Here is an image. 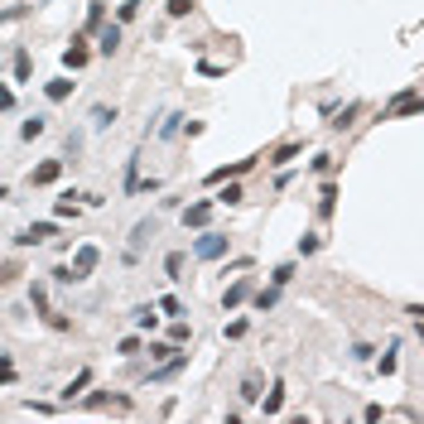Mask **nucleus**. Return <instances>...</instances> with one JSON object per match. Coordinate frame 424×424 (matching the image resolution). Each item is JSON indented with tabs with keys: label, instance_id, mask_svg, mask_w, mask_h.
Masks as SVG:
<instances>
[{
	"label": "nucleus",
	"instance_id": "nucleus-21",
	"mask_svg": "<svg viewBox=\"0 0 424 424\" xmlns=\"http://www.w3.org/2000/svg\"><path fill=\"white\" fill-rule=\"evenodd\" d=\"M241 198H246V193H241V184H227V188L217 193V203H227V208H236Z\"/></svg>",
	"mask_w": 424,
	"mask_h": 424
},
{
	"label": "nucleus",
	"instance_id": "nucleus-11",
	"mask_svg": "<svg viewBox=\"0 0 424 424\" xmlns=\"http://www.w3.org/2000/svg\"><path fill=\"white\" fill-rule=\"evenodd\" d=\"M97 48H102V53H116V48H121V19L102 29V44H97Z\"/></svg>",
	"mask_w": 424,
	"mask_h": 424
},
{
	"label": "nucleus",
	"instance_id": "nucleus-29",
	"mask_svg": "<svg viewBox=\"0 0 424 424\" xmlns=\"http://www.w3.org/2000/svg\"><path fill=\"white\" fill-rule=\"evenodd\" d=\"M116 352H121V357H135V352H140V337H121Z\"/></svg>",
	"mask_w": 424,
	"mask_h": 424
},
{
	"label": "nucleus",
	"instance_id": "nucleus-13",
	"mask_svg": "<svg viewBox=\"0 0 424 424\" xmlns=\"http://www.w3.org/2000/svg\"><path fill=\"white\" fill-rule=\"evenodd\" d=\"M154 236V217H145V222H135V236H130V251H140L145 241Z\"/></svg>",
	"mask_w": 424,
	"mask_h": 424
},
{
	"label": "nucleus",
	"instance_id": "nucleus-23",
	"mask_svg": "<svg viewBox=\"0 0 424 424\" xmlns=\"http://www.w3.org/2000/svg\"><path fill=\"white\" fill-rule=\"evenodd\" d=\"M241 400H260V376H256V371L241 381Z\"/></svg>",
	"mask_w": 424,
	"mask_h": 424
},
{
	"label": "nucleus",
	"instance_id": "nucleus-31",
	"mask_svg": "<svg viewBox=\"0 0 424 424\" xmlns=\"http://www.w3.org/2000/svg\"><path fill=\"white\" fill-rule=\"evenodd\" d=\"M333 198H337V188H333V184H323V203H318V212H323V217L333 212Z\"/></svg>",
	"mask_w": 424,
	"mask_h": 424
},
{
	"label": "nucleus",
	"instance_id": "nucleus-12",
	"mask_svg": "<svg viewBox=\"0 0 424 424\" xmlns=\"http://www.w3.org/2000/svg\"><path fill=\"white\" fill-rule=\"evenodd\" d=\"M44 130H48V116H29V121L19 125V135H24V140H39Z\"/></svg>",
	"mask_w": 424,
	"mask_h": 424
},
{
	"label": "nucleus",
	"instance_id": "nucleus-1",
	"mask_svg": "<svg viewBox=\"0 0 424 424\" xmlns=\"http://www.w3.org/2000/svg\"><path fill=\"white\" fill-rule=\"evenodd\" d=\"M227 251H231V241H227L222 231H203V236L193 241V256H198V260H222Z\"/></svg>",
	"mask_w": 424,
	"mask_h": 424
},
{
	"label": "nucleus",
	"instance_id": "nucleus-25",
	"mask_svg": "<svg viewBox=\"0 0 424 424\" xmlns=\"http://www.w3.org/2000/svg\"><path fill=\"white\" fill-rule=\"evenodd\" d=\"M135 15H140V0H125V5H121V10H116V19H121V24H130V19H135Z\"/></svg>",
	"mask_w": 424,
	"mask_h": 424
},
{
	"label": "nucleus",
	"instance_id": "nucleus-30",
	"mask_svg": "<svg viewBox=\"0 0 424 424\" xmlns=\"http://www.w3.org/2000/svg\"><path fill=\"white\" fill-rule=\"evenodd\" d=\"M164 10H169V15H174V19H184V15H188V10H193V0H169V5H164Z\"/></svg>",
	"mask_w": 424,
	"mask_h": 424
},
{
	"label": "nucleus",
	"instance_id": "nucleus-3",
	"mask_svg": "<svg viewBox=\"0 0 424 424\" xmlns=\"http://www.w3.org/2000/svg\"><path fill=\"white\" fill-rule=\"evenodd\" d=\"M58 174H63V159H44L39 169H29V184L44 188V184H58Z\"/></svg>",
	"mask_w": 424,
	"mask_h": 424
},
{
	"label": "nucleus",
	"instance_id": "nucleus-19",
	"mask_svg": "<svg viewBox=\"0 0 424 424\" xmlns=\"http://www.w3.org/2000/svg\"><path fill=\"white\" fill-rule=\"evenodd\" d=\"M97 29H106V5H92V10H87V34H97Z\"/></svg>",
	"mask_w": 424,
	"mask_h": 424
},
{
	"label": "nucleus",
	"instance_id": "nucleus-24",
	"mask_svg": "<svg viewBox=\"0 0 424 424\" xmlns=\"http://www.w3.org/2000/svg\"><path fill=\"white\" fill-rule=\"evenodd\" d=\"M135 323H140V328L150 333V328L159 323V314H154V304H145V309H135Z\"/></svg>",
	"mask_w": 424,
	"mask_h": 424
},
{
	"label": "nucleus",
	"instance_id": "nucleus-28",
	"mask_svg": "<svg viewBox=\"0 0 424 424\" xmlns=\"http://www.w3.org/2000/svg\"><path fill=\"white\" fill-rule=\"evenodd\" d=\"M294 154H299V145H280V150H275V159H270V164H290V159H294Z\"/></svg>",
	"mask_w": 424,
	"mask_h": 424
},
{
	"label": "nucleus",
	"instance_id": "nucleus-6",
	"mask_svg": "<svg viewBox=\"0 0 424 424\" xmlns=\"http://www.w3.org/2000/svg\"><path fill=\"white\" fill-rule=\"evenodd\" d=\"M212 203H217V198H203V203L184 208V227H208V217H212Z\"/></svg>",
	"mask_w": 424,
	"mask_h": 424
},
{
	"label": "nucleus",
	"instance_id": "nucleus-18",
	"mask_svg": "<svg viewBox=\"0 0 424 424\" xmlns=\"http://www.w3.org/2000/svg\"><path fill=\"white\" fill-rule=\"evenodd\" d=\"M29 304H34L44 318H48V290H44V285H29Z\"/></svg>",
	"mask_w": 424,
	"mask_h": 424
},
{
	"label": "nucleus",
	"instance_id": "nucleus-26",
	"mask_svg": "<svg viewBox=\"0 0 424 424\" xmlns=\"http://www.w3.org/2000/svg\"><path fill=\"white\" fill-rule=\"evenodd\" d=\"M270 280H275V285H290V280H294V265H290V260H285V265H275V270H270Z\"/></svg>",
	"mask_w": 424,
	"mask_h": 424
},
{
	"label": "nucleus",
	"instance_id": "nucleus-4",
	"mask_svg": "<svg viewBox=\"0 0 424 424\" xmlns=\"http://www.w3.org/2000/svg\"><path fill=\"white\" fill-rule=\"evenodd\" d=\"M410 111H424V97H420V92H400L396 102L386 106V116H410Z\"/></svg>",
	"mask_w": 424,
	"mask_h": 424
},
{
	"label": "nucleus",
	"instance_id": "nucleus-35",
	"mask_svg": "<svg viewBox=\"0 0 424 424\" xmlns=\"http://www.w3.org/2000/svg\"><path fill=\"white\" fill-rule=\"evenodd\" d=\"M227 337H246V318H231L227 323Z\"/></svg>",
	"mask_w": 424,
	"mask_h": 424
},
{
	"label": "nucleus",
	"instance_id": "nucleus-16",
	"mask_svg": "<svg viewBox=\"0 0 424 424\" xmlns=\"http://www.w3.org/2000/svg\"><path fill=\"white\" fill-rule=\"evenodd\" d=\"M82 386H92V371H87V366H82V371H78V376L68 381V391H63V400H73V396H82Z\"/></svg>",
	"mask_w": 424,
	"mask_h": 424
},
{
	"label": "nucleus",
	"instance_id": "nucleus-14",
	"mask_svg": "<svg viewBox=\"0 0 424 424\" xmlns=\"http://www.w3.org/2000/svg\"><path fill=\"white\" fill-rule=\"evenodd\" d=\"M164 275L169 280H184V251H169L164 256Z\"/></svg>",
	"mask_w": 424,
	"mask_h": 424
},
{
	"label": "nucleus",
	"instance_id": "nucleus-9",
	"mask_svg": "<svg viewBox=\"0 0 424 424\" xmlns=\"http://www.w3.org/2000/svg\"><path fill=\"white\" fill-rule=\"evenodd\" d=\"M10 78H15V82H29V53H24V48H15V58H10Z\"/></svg>",
	"mask_w": 424,
	"mask_h": 424
},
{
	"label": "nucleus",
	"instance_id": "nucleus-33",
	"mask_svg": "<svg viewBox=\"0 0 424 424\" xmlns=\"http://www.w3.org/2000/svg\"><path fill=\"white\" fill-rule=\"evenodd\" d=\"M309 169H314V174H328V169H333V154H314V164H309Z\"/></svg>",
	"mask_w": 424,
	"mask_h": 424
},
{
	"label": "nucleus",
	"instance_id": "nucleus-5",
	"mask_svg": "<svg viewBox=\"0 0 424 424\" xmlns=\"http://www.w3.org/2000/svg\"><path fill=\"white\" fill-rule=\"evenodd\" d=\"M251 299V280H236V285H227V294H222V309H241Z\"/></svg>",
	"mask_w": 424,
	"mask_h": 424
},
{
	"label": "nucleus",
	"instance_id": "nucleus-36",
	"mask_svg": "<svg viewBox=\"0 0 424 424\" xmlns=\"http://www.w3.org/2000/svg\"><path fill=\"white\" fill-rule=\"evenodd\" d=\"M410 314H415V318H424V304H410Z\"/></svg>",
	"mask_w": 424,
	"mask_h": 424
},
{
	"label": "nucleus",
	"instance_id": "nucleus-27",
	"mask_svg": "<svg viewBox=\"0 0 424 424\" xmlns=\"http://www.w3.org/2000/svg\"><path fill=\"white\" fill-rule=\"evenodd\" d=\"M188 337H193V328H188V323H174V328H169V342H179V347H184Z\"/></svg>",
	"mask_w": 424,
	"mask_h": 424
},
{
	"label": "nucleus",
	"instance_id": "nucleus-22",
	"mask_svg": "<svg viewBox=\"0 0 424 424\" xmlns=\"http://www.w3.org/2000/svg\"><path fill=\"white\" fill-rule=\"evenodd\" d=\"M275 304H280V285H275V290H260V294H256V309H260V314H265V309H275Z\"/></svg>",
	"mask_w": 424,
	"mask_h": 424
},
{
	"label": "nucleus",
	"instance_id": "nucleus-32",
	"mask_svg": "<svg viewBox=\"0 0 424 424\" xmlns=\"http://www.w3.org/2000/svg\"><path fill=\"white\" fill-rule=\"evenodd\" d=\"M318 246H323V241H318V236H299V256H314Z\"/></svg>",
	"mask_w": 424,
	"mask_h": 424
},
{
	"label": "nucleus",
	"instance_id": "nucleus-34",
	"mask_svg": "<svg viewBox=\"0 0 424 424\" xmlns=\"http://www.w3.org/2000/svg\"><path fill=\"white\" fill-rule=\"evenodd\" d=\"M159 309H164V314H184V304H179L174 294H164V299H159Z\"/></svg>",
	"mask_w": 424,
	"mask_h": 424
},
{
	"label": "nucleus",
	"instance_id": "nucleus-10",
	"mask_svg": "<svg viewBox=\"0 0 424 424\" xmlns=\"http://www.w3.org/2000/svg\"><path fill=\"white\" fill-rule=\"evenodd\" d=\"M73 87H78V82H68V78H53L44 92H48V102H68V97H73Z\"/></svg>",
	"mask_w": 424,
	"mask_h": 424
},
{
	"label": "nucleus",
	"instance_id": "nucleus-20",
	"mask_svg": "<svg viewBox=\"0 0 424 424\" xmlns=\"http://www.w3.org/2000/svg\"><path fill=\"white\" fill-rule=\"evenodd\" d=\"M111 121H116V106H92V125H97V130H106Z\"/></svg>",
	"mask_w": 424,
	"mask_h": 424
},
{
	"label": "nucleus",
	"instance_id": "nucleus-2",
	"mask_svg": "<svg viewBox=\"0 0 424 424\" xmlns=\"http://www.w3.org/2000/svg\"><path fill=\"white\" fill-rule=\"evenodd\" d=\"M97 260H102V251H97L92 241H87V246H78V256H73V275H78V280H87V275L97 270Z\"/></svg>",
	"mask_w": 424,
	"mask_h": 424
},
{
	"label": "nucleus",
	"instance_id": "nucleus-15",
	"mask_svg": "<svg viewBox=\"0 0 424 424\" xmlns=\"http://www.w3.org/2000/svg\"><path fill=\"white\" fill-rule=\"evenodd\" d=\"M150 357L154 362H174L179 357V342H150Z\"/></svg>",
	"mask_w": 424,
	"mask_h": 424
},
{
	"label": "nucleus",
	"instance_id": "nucleus-7",
	"mask_svg": "<svg viewBox=\"0 0 424 424\" xmlns=\"http://www.w3.org/2000/svg\"><path fill=\"white\" fill-rule=\"evenodd\" d=\"M48 236H53V222H34V227H29L24 236H15V241H19V246H39V241H48Z\"/></svg>",
	"mask_w": 424,
	"mask_h": 424
},
{
	"label": "nucleus",
	"instance_id": "nucleus-8",
	"mask_svg": "<svg viewBox=\"0 0 424 424\" xmlns=\"http://www.w3.org/2000/svg\"><path fill=\"white\" fill-rule=\"evenodd\" d=\"M63 63H68V68H73V73H78V68H87V63H92V53H87V48H82V39H78V44H73V48H68V53H63Z\"/></svg>",
	"mask_w": 424,
	"mask_h": 424
},
{
	"label": "nucleus",
	"instance_id": "nucleus-17",
	"mask_svg": "<svg viewBox=\"0 0 424 424\" xmlns=\"http://www.w3.org/2000/svg\"><path fill=\"white\" fill-rule=\"evenodd\" d=\"M280 405H285V386L275 381V386H270V396H265V415H280Z\"/></svg>",
	"mask_w": 424,
	"mask_h": 424
}]
</instances>
